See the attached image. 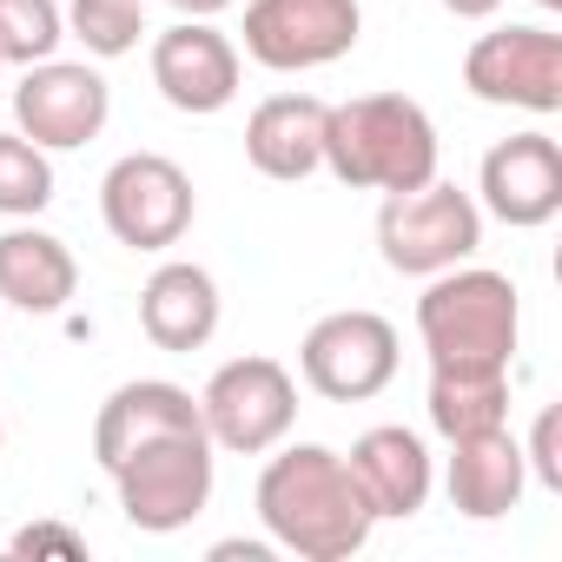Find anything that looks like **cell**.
<instances>
[{"label":"cell","instance_id":"obj_1","mask_svg":"<svg viewBox=\"0 0 562 562\" xmlns=\"http://www.w3.org/2000/svg\"><path fill=\"white\" fill-rule=\"evenodd\" d=\"M258 522L305 562H351L378 529L351 463L325 443H292L258 470Z\"/></svg>","mask_w":562,"mask_h":562},{"label":"cell","instance_id":"obj_2","mask_svg":"<svg viewBox=\"0 0 562 562\" xmlns=\"http://www.w3.org/2000/svg\"><path fill=\"white\" fill-rule=\"evenodd\" d=\"M437 120L404 93H358L325 113V172L351 192H411L437 179Z\"/></svg>","mask_w":562,"mask_h":562},{"label":"cell","instance_id":"obj_3","mask_svg":"<svg viewBox=\"0 0 562 562\" xmlns=\"http://www.w3.org/2000/svg\"><path fill=\"white\" fill-rule=\"evenodd\" d=\"M417 338L430 351V364H457V371H509L516 338H522V299L503 271L490 265H450L437 271L424 299H417Z\"/></svg>","mask_w":562,"mask_h":562},{"label":"cell","instance_id":"obj_4","mask_svg":"<svg viewBox=\"0 0 562 562\" xmlns=\"http://www.w3.org/2000/svg\"><path fill=\"white\" fill-rule=\"evenodd\" d=\"M483 245V205L450 179H424L411 192H384L378 205V251L404 278H437Z\"/></svg>","mask_w":562,"mask_h":562},{"label":"cell","instance_id":"obj_5","mask_svg":"<svg viewBox=\"0 0 562 562\" xmlns=\"http://www.w3.org/2000/svg\"><path fill=\"white\" fill-rule=\"evenodd\" d=\"M106 476H113L120 509H126L133 529L172 536V529H186V522L205 516L218 457H212V437L205 430H192V437H153V443L126 450Z\"/></svg>","mask_w":562,"mask_h":562},{"label":"cell","instance_id":"obj_6","mask_svg":"<svg viewBox=\"0 0 562 562\" xmlns=\"http://www.w3.org/2000/svg\"><path fill=\"white\" fill-rule=\"evenodd\" d=\"M199 417L212 450L232 457H265L292 437L299 424V378L278 364V358H232L205 378L199 391Z\"/></svg>","mask_w":562,"mask_h":562},{"label":"cell","instance_id":"obj_7","mask_svg":"<svg viewBox=\"0 0 562 562\" xmlns=\"http://www.w3.org/2000/svg\"><path fill=\"white\" fill-rule=\"evenodd\" d=\"M192 212H199L192 179H186V166L166 159V153H126V159H113L106 179H100V218H106V232H113L120 245H133V251H166V245H179V238L192 232Z\"/></svg>","mask_w":562,"mask_h":562},{"label":"cell","instance_id":"obj_8","mask_svg":"<svg viewBox=\"0 0 562 562\" xmlns=\"http://www.w3.org/2000/svg\"><path fill=\"white\" fill-rule=\"evenodd\" d=\"M245 54L271 74H312L358 47L364 8L358 0H251L245 8Z\"/></svg>","mask_w":562,"mask_h":562},{"label":"cell","instance_id":"obj_9","mask_svg":"<svg viewBox=\"0 0 562 562\" xmlns=\"http://www.w3.org/2000/svg\"><path fill=\"white\" fill-rule=\"evenodd\" d=\"M299 378L331 404H364L397 378V325L378 312H331L299 345Z\"/></svg>","mask_w":562,"mask_h":562},{"label":"cell","instance_id":"obj_10","mask_svg":"<svg viewBox=\"0 0 562 562\" xmlns=\"http://www.w3.org/2000/svg\"><path fill=\"white\" fill-rule=\"evenodd\" d=\"M463 87L483 106L562 113V34L549 27H490L463 54Z\"/></svg>","mask_w":562,"mask_h":562},{"label":"cell","instance_id":"obj_11","mask_svg":"<svg viewBox=\"0 0 562 562\" xmlns=\"http://www.w3.org/2000/svg\"><path fill=\"white\" fill-rule=\"evenodd\" d=\"M113 120V87L87 60H41L14 87V133H27L41 153H74L100 139Z\"/></svg>","mask_w":562,"mask_h":562},{"label":"cell","instance_id":"obj_12","mask_svg":"<svg viewBox=\"0 0 562 562\" xmlns=\"http://www.w3.org/2000/svg\"><path fill=\"white\" fill-rule=\"evenodd\" d=\"M483 212L503 218L509 232H536L562 212V146L549 133H509L483 153L476 172Z\"/></svg>","mask_w":562,"mask_h":562},{"label":"cell","instance_id":"obj_13","mask_svg":"<svg viewBox=\"0 0 562 562\" xmlns=\"http://www.w3.org/2000/svg\"><path fill=\"white\" fill-rule=\"evenodd\" d=\"M153 87L172 113H225L238 100V47L212 21H179L153 41Z\"/></svg>","mask_w":562,"mask_h":562},{"label":"cell","instance_id":"obj_14","mask_svg":"<svg viewBox=\"0 0 562 562\" xmlns=\"http://www.w3.org/2000/svg\"><path fill=\"white\" fill-rule=\"evenodd\" d=\"M192 430H205V417H199V397L186 384H172V378H133V384H120L100 404V417H93V457H100V470H113L139 443H153V437H192Z\"/></svg>","mask_w":562,"mask_h":562},{"label":"cell","instance_id":"obj_15","mask_svg":"<svg viewBox=\"0 0 562 562\" xmlns=\"http://www.w3.org/2000/svg\"><path fill=\"white\" fill-rule=\"evenodd\" d=\"M443 490H450V509L470 516V522L509 516V509L522 503V490H529V463H522V443L509 437V424L476 430V437H457V443H450Z\"/></svg>","mask_w":562,"mask_h":562},{"label":"cell","instance_id":"obj_16","mask_svg":"<svg viewBox=\"0 0 562 562\" xmlns=\"http://www.w3.org/2000/svg\"><path fill=\"white\" fill-rule=\"evenodd\" d=\"M325 113L331 106L312 100V93H271V100H258L251 120H245V159L265 179H278V186L312 179L325 166Z\"/></svg>","mask_w":562,"mask_h":562},{"label":"cell","instance_id":"obj_17","mask_svg":"<svg viewBox=\"0 0 562 562\" xmlns=\"http://www.w3.org/2000/svg\"><path fill=\"white\" fill-rule=\"evenodd\" d=\"M351 476H358V490H364V503H371V516L384 522H404V516H417L424 503H430V450H424V437L417 430H404V424H378V430H364L358 443H351Z\"/></svg>","mask_w":562,"mask_h":562},{"label":"cell","instance_id":"obj_18","mask_svg":"<svg viewBox=\"0 0 562 562\" xmlns=\"http://www.w3.org/2000/svg\"><path fill=\"white\" fill-rule=\"evenodd\" d=\"M218 278L192 258H166L139 292V331L159 351H205L218 331Z\"/></svg>","mask_w":562,"mask_h":562},{"label":"cell","instance_id":"obj_19","mask_svg":"<svg viewBox=\"0 0 562 562\" xmlns=\"http://www.w3.org/2000/svg\"><path fill=\"white\" fill-rule=\"evenodd\" d=\"M74 292H80V265L54 232H41V225H8L0 232V299L14 312L54 318V312L74 305Z\"/></svg>","mask_w":562,"mask_h":562},{"label":"cell","instance_id":"obj_20","mask_svg":"<svg viewBox=\"0 0 562 562\" xmlns=\"http://www.w3.org/2000/svg\"><path fill=\"white\" fill-rule=\"evenodd\" d=\"M430 424L443 443L476 437L509 424V371H457V364H430Z\"/></svg>","mask_w":562,"mask_h":562},{"label":"cell","instance_id":"obj_21","mask_svg":"<svg viewBox=\"0 0 562 562\" xmlns=\"http://www.w3.org/2000/svg\"><path fill=\"white\" fill-rule=\"evenodd\" d=\"M67 41L60 0H0V67H41Z\"/></svg>","mask_w":562,"mask_h":562},{"label":"cell","instance_id":"obj_22","mask_svg":"<svg viewBox=\"0 0 562 562\" xmlns=\"http://www.w3.org/2000/svg\"><path fill=\"white\" fill-rule=\"evenodd\" d=\"M54 205V159L27 133H0V218H41Z\"/></svg>","mask_w":562,"mask_h":562},{"label":"cell","instance_id":"obj_23","mask_svg":"<svg viewBox=\"0 0 562 562\" xmlns=\"http://www.w3.org/2000/svg\"><path fill=\"white\" fill-rule=\"evenodd\" d=\"M67 34L93 60H120L146 34V0H67Z\"/></svg>","mask_w":562,"mask_h":562},{"label":"cell","instance_id":"obj_24","mask_svg":"<svg viewBox=\"0 0 562 562\" xmlns=\"http://www.w3.org/2000/svg\"><path fill=\"white\" fill-rule=\"evenodd\" d=\"M522 463H529V476H536L542 490H562V411H555V404L536 417V437H529Z\"/></svg>","mask_w":562,"mask_h":562},{"label":"cell","instance_id":"obj_25","mask_svg":"<svg viewBox=\"0 0 562 562\" xmlns=\"http://www.w3.org/2000/svg\"><path fill=\"white\" fill-rule=\"evenodd\" d=\"M8 549H14V555H60V562H80V555H87V536L67 529V522H27V529H14Z\"/></svg>","mask_w":562,"mask_h":562},{"label":"cell","instance_id":"obj_26","mask_svg":"<svg viewBox=\"0 0 562 562\" xmlns=\"http://www.w3.org/2000/svg\"><path fill=\"white\" fill-rule=\"evenodd\" d=\"M503 8V0H443V14H457V21H490Z\"/></svg>","mask_w":562,"mask_h":562},{"label":"cell","instance_id":"obj_27","mask_svg":"<svg viewBox=\"0 0 562 562\" xmlns=\"http://www.w3.org/2000/svg\"><path fill=\"white\" fill-rule=\"evenodd\" d=\"M238 555H245V562H265L271 549H265V542H218V549H212V562H238Z\"/></svg>","mask_w":562,"mask_h":562},{"label":"cell","instance_id":"obj_28","mask_svg":"<svg viewBox=\"0 0 562 562\" xmlns=\"http://www.w3.org/2000/svg\"><path fill=\"white\" fill-rule=\"evenodd\" d=\"M166 8H179L186 21H212V14H225L232 0H166Z\"/></svg>","mask_w":562,"mask_h":562},{"label":"cell","instance_id":"obj_29","mask_svg":"<svg viewBox=\"0 0 562 562\" xmlns=\"http://www.w3.org/2000/svg\"><path fill=\"white\" fill-rule=\"evenodd\" d=\"M542 8H549V14H555V8H562V0H542Z\"/></svg>","mask_w":562,"mask_h":562},{"label":"cell","instance_id":"obj_30","mask_svg":"<svg viewBox=\"0 0 562 562\" xmlns=\"http://www.w3.org/2000/svg\"><path fill=\"white\" fill-rule=\"evenodd\" d=\"M0 443H8V424H0Z\"/></svg>","mask_w":562,"mask_h":562}]
</instances>
